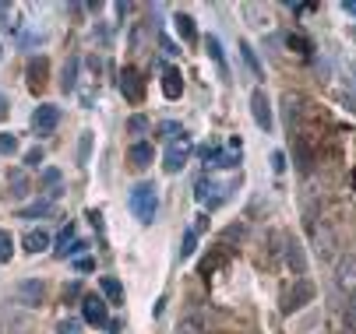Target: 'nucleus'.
I'll return each instance as SVG.
<instances>
[{
    "label": "nucleus",
    "mask_w": 356,
    "mask_h": 334,
    "mask_svg": "<svg viewBox=\"0 0 356 334\" xmlns=\"http://www.w3.org/2000/svg\"><path fill=\"white\" fill-rule=\"evenodd\" d=\"M286 260H289V267H296V275H304V250H300V243H296L293 236H286Z\"/></svg>",
    "instance_id": "nucleus-19"
},
{
    "label": "nucleus",
    "mask_w": 356,
    "mask_h": 334,
    "mask_svg": "<svg viewBox=\"0 0 356 334\" xmlns=\"http://www.w3.org/2000/svg\"><path fill=\"white\" fill-rule=\"evenodd\" d=\"M85 250H88V243H85V239H71V243H67V247H64L61 254H56V257L67 260V257H78V254H85Z\"/></svg>",
    "instance_id": "nucleus-26"
},
{
    "label": "nucleus",
    "mask_w": 356,
    "mask_h": 334,
    "mask_svg": "<svg viewBox=\"0 0 356 334\" xmlns=\"http://www.w3.org/2000/svg\"><path fill=\"white\" fill-rule=\"evenodd\" d=\"M109 302L103 299V296H96V292H88V296H81V317H85V324H96V327H106L109 324Z\"/></svg>",
    "instance_id": "nucleus-4"
},
{
    "label": "nucleus",
    "mask_w": 356,
    "mask_h": 334,
    "mask_svg": "<svg viewBox=\"0 0 356 334\" xmlns=\"http://www.w3.org/2000/svg\"><path fill=\"white\" fill-rule=\"evenodd\" d=\"M25 78H28V92L39 96L46 88V78H50V60L46 56H32V60H28V67H25Z\"/></svg>",
    "instance_id": "nucleus-8"
},
{
    "label": "nucleus",
    "mask_w": 356,
    "mask_h": 334,
    "mask_svg": "<svg viewBox=\"0 0 356 334\" xmlns=\"http://www.w3.org/2000/svg\"><path fill=\"white\" fill-rule=\"evenodd\" d=\"M78 67H81V60H78V56H67V64H64V71H61V88H64L67 96L78 88Z\"/></svg>",
    "instance_id": "nucleus-16"
},
{
    "label": "nucleus",
    "mask_w": 356,
    "mask_h": 334,
    "mask_svg": "<svg viewBox=\"0 0 356 334\" xmlns=\"http://www.w3.org/2000/svg\"><path fill=\"white\" fill-rule=\"evenodd\" d=\"M194 197L205 204V208H209V211H216L229 194H226V187L219 183V179L216 176H205V179H198V190H194Z\"/></svg>",
    "instance_id": "nucleus-6"
},
{
    "label": "nucleus",
    "mask_w": 356,
    "mask_h": 334,
    "mask_svg": "<svg viewBox=\"0 0 356 334\" xmlns=\"http://www.w3.org/2000/svg\"><path fill=\"white\" fill-rule=\"evenodd\" d=\"M0 53H4V49H0Z\"/></svg>",
    "instance_id": "nucleus-43"
},
{
    "label": "nucleus",
    "mask_w": 356,
    "mask_h": 334,
    "mask_svg": "<svg viewBox=\"0 0 356 334\" xmlns=\"http://www.w3.org/2000/svg\"><path fill=\"white\" fill-rule=\"evenodd\" d=\"M85 219L92 222L96 229H103V211H96V208H92V211H85Z\"/></svg>",
    "instance_id": "nucleus-35"
},
{
    "label": "nucleus",
    "mask_w": 356,
    "mask_h": 334,
    "mask_svg": "<svg viewBox=\"0 0 356 334\" xmlns=\"http://www.w3.org/2000/svg\"><path fill=\"white\" fill-rule=\"evenodd\" d=\"M184 166H187V148L169 144V148H166V162H163V169H166V172H180Z\"/></svg>",
    "instance_id": "nucleus-13"
},
{
    "label": "nucleus",
    "mask_w": 356,
    "mask_h": 334,
    "mask_svg": "<svg viewBox=\"0 0 356 334\" xmlns=\"http://www.w3.org/2000/svg\"><path fill=\"white\" fill-rule=\"evenodd\" d=\"M127 159H131L134 169H148V166H152V159H156V148L148 144V141H134L127 148Z\"/></svg>",
    "instance_id": "nucleus-10"
},
{
    "label": "nucleus",
    "mask_w": 356,
    "mask_h": 334,
    "mask_svg": "<svg viewBox=\"0 0 356 334\" xmlns=\"http://www.w3.org/2000/svg\"><path fill=\"white\" fill-rule=\"evenodd\" d=\"M8 11H11V8H8V4H0V18H4V14H8Z\"/></svg>",
    "instance_id": "nucleus-42"
},
{
    "label": "nucleus",
    "mask_w": 356,
    "mask_h": 334,
    "mask_svg": "<svg viewBox=\"0 0 356 334\" xmlns=\"http://www.w3.org/2000/svg\"><path fill=\"white\" fill-rule=\"evenodd\" d=\"M50 211H53V201L46 197V201H36V204L21 208V211H18V219H28V222H32V219H43V215H50Z\"/></svg>",
    "instance_id": "nucleus-20"
},
{
    "label": "nucleus",
    "mask_w": 356,
    "mask_h": 334,
    "mask_svg": "<svg viewBox=\"0 0 356 334\" xmlns=\"http://www.w3.org/2000/svg\"><path fill=\"white\" fill-rule=\"evenodd\" d=\"M194 250H198V232H194V229H187V232H184V247H180V257H191Z\"/></svg>",
    "instance_id": "nucleus-28"
},
{
    "label": "nucleus",
    "mask_w": 356,
    "mask_h": 334,
    "mask_svg": "<svg viewBox=\"0 0 356 334\" xmlns=\"http://www.w3.org/2000/svg\"><path fill=\"white\" fill-rule=\"evenodd\" d=\"M11 257H14V239L8 229H0V264H8Z\"/></svg>",
    "instance_id": "nucleus-24"
},
{
    "label": "nucleus",
    "mask_w": 356,
    "mask_h": 334,
    "mask_svg": "<svg viewBox=\"0 0 356 334\" xmlns=\"http://www.w3.org/2000/svg\"><path fill=\"white\" fill-rule=\"evenodd\" d=\"M74 267H78V271H92V267H96V260H92V257H78V260H74Z\"/></svg>",
    "instance_id": "nucleus-36"
},
{
    "label": "nucleus",
    "mask_w": 356,
    "mask_h": 334,
    "mask_svg": "<svg viewBox=\"0 0 356 334\" xmlns=\"http://www.w3.org/2000/svg\"><path fill=\"white\" fill-rule=\"evenodd\" d=\"M205 49H209V56L216 60V67L226 71V56H222V43H219V36H209V39H205Z\"/></svg>",
    "instance_id": "nucleus-22"
},
{
    "label": "nucleus",
    "mask_w": 356,
    "mask_h": 334,
    "mask_svg": "<svg viewBox=\"0 0 356 334\" xmlns=\"http://www.w3.org/2000/svg\"><path fill=\"white\" fill-rule=\"evenodd\" d=\"M173 28H176V36H180L184 43H198V28H194V18H191V14L180 11V14L173 18Z\"/></svg>",
    "instance_id": "nucleus-14"
},
{
    "label": "nucleus",
    "mask_w": 356,
    "mask_h": 334,
    "mask_svg": "<svg viewBox=\"0 0 356 334\" xmlns=\"http://www.w3.org/2000/svg\"><path fill=\"white\" fill-rule=\"evenodd\" d=\"M106 331H109V334H121V320H109V324H106Z\"/></svg>",
    "instance_id": "nucleus-40"
},
{
    "label": "nucleus",
    "mask_w": 356,
    "mask_h": 334,
    "mask_svg": "<svg viewBox=\"0 0 356 334\" xmlns=\"http://www.w3.org/2000/svg\"><path fill=\"white\" fill-rule=\"evenodd\" d=\"M8 113H11V102H8V96H4V92H0V120H4Z\"/></svg>",
    "instance_id": "nucleus-37"
},
{
    "label": "nucleus",
    "mask_w": 356,
    "mask_h": 334,
    "mask_svg": "<svg viewBox=\"0 0 356 334\" xmlns=\"http://www.w3.org/2000/svg\"><path fill=\"white\" fill-rule=\"evenodd\" d=\"M71 239H74V229H71V225H67V229H64V232H61V236H56V247H53V254H61V250H64V247H67V243H71Z\"/></svg>",
    "instance_id": "nucleus-31"
},
{
    "label": "nucleus",
    "mask_w": 356,
    "mask_h": 334,
    "mask_svg": "<svg viewBox=\"0 0 356 334\" xmlns=\"http://www.w3.org/2000/svg\"><path fill=\"white\" fill-rule=\"evenodd\" d=\"M28 190V176H25V169H8V194L11 197H25Z\"/></svg>",
    "instance_id": "nucleus-17"
},
{
    "label": "nucleus",
    "mask_w": 356,
    "mask_h": 334,
    "mask_svg": "<svg viewBox=\"0 0 356 334\" xmlns=\"http://www.w3.org/2000/svg\"><path fill=\"white\" fill-rule=\"evenodd\" d=\"M61 106H53V102H43V106H36V113H32V131L39 134V137H50L56 127H61Z\"/></svg>",
    "instance_id": "nucleus-3"
},
{
    "label": "nucleus",
    "mask_w": 356,
    "mask_h": 334,
    "mask_svg": "<svg viewBox=\"0 0 356 334\" xmlns=\"http://www.w3.org/2000/svg\"><path fill=\"white\" fill-rule=\"evenodd\" d=\"M88 155H92V131H81V141H78V166H88Z\"/></svg>",
    "instance_id": "nucleus-23"
},
{
    "label": "nucleus",
    "mask_w": 356,
    "mask_h": 334,
    "mask_svg": "<svg viewBox=\"0 0 356 334\" xmlns=\"http://www.w3.org/2000/svg\"><path fill=\"white\" fill-rule=\"evenodd\" d=\"M43 296H46V285H43L39 278H25V282H18V302H21V307H39Z\"/></svg>",
    "instance_id": "nucleus-9"
},
{
    "label": "nucleus",
    "mask_w": 356,
    "mask_h": 334,
    "mask_svg": "<svg viewBox=\"0 0 356 334\" xmlns=\"http://www.w3.org/2000/svg\"><path fill=\"white\" fill-rule=\"evenodd\" d=\"M50 250V232L46 229H32L25 236V254H43Z\"/></svg>",
    "instance_id": "nucleus-18"
},
{
    "label": "nucleus",
    "mask_w": 356,
    "mask_h": 334,
    "mask_svg": "<svg viewBox=\"0 0 356 334\" xmlns=\"http://www.w3.org/2000/svg\"><path fill=\"white\" fill-rule=\"evenodd\" d=\"M127 204H131L134 219H138L141 225H152V222H156V211H159V187L152 183V179H141V183L131 187Z\"/></svg>",
    "instance_id": "nucleus-1"
},
{
    "label": "nucleus",
    "mask_w": 356,
    "mask_h": 334,
    "mask_svg": "<svg viewBox=\"0 0 356 334\" xmlns=\"http://www.w3.org/2000/svg\"><path fill=\"white\" fill-rule=\"evenodd\" d=\"M272 169H275V172H286V155H282V151H272Z\"/></svg>",
    "instance_id": "nucleus-33"
},
{
    "label": "nucleus",
    "mask_w": 356,
    "mask_h": 334,
    "mask_svg": "<svg viewBox=\"0 0 356 334\" xmlns=\"http://www.w3.org/2000/svg\"><path fill=\"white\" fill-rule=\"evenodd\" d=\"M127 131H131V134H141V131H148V120H145L141 113H134V116L127 120Z\"/></svg>",
    "instance_id": "nucleus-30"
},
{
    "label": "nucleus",
    "mask_w": 356,
    "mask_h": 334,
    "mask_svg": "<svg viewBox=\"0 0 356 334\" xmlns=\"http://www.w3.org/2000/svg\"><path fill=\"white\" fill-rule=\"evenodd\" d=\"M39 187L50 190V201H53L56 194H61V190H56V187H61V169H56V166H43L39 169Z\"/></svg>",
    "instance_id": "nucleus-15"
},
{
    "label": "nucleus",
    "mask_w": 356,
    "mask_h": 334,
    "mask_svg": "<svg viewBox=\"0 0 356 334\" xmlns=\"http://www.w3.org/2000/svg\"><path fill=\"white\" fill-rule=\"evenodd\" d=\"M314 282H307V278H296L293 282V289L282 296V313H296V310H304L307 302L314 299Z\"/></svg>",
    "instance_id": "nucleus-2"
},
{
    "label": "nucleus",
    "mask_w": 356,
    "mask_h": 334,
    "mask_svg": "<svg viewBox=\"0 0 356 334\" xmlns=\"http://www.w3.org/2000/svg\"><path fill=\"white\" fill-rule=\"evenodd\" d=\"M240 53H244V60H247V67L254 71V78H264V67L258 64V56H254V49H251V43H240Z\"/></svg>",
    "instance_id": "nucleus-25"
},
{
    "label": "nucleus",
    "mask_w": 356,
    "mask_h": 334,
    "mask_svg": "<svg viewBox=\"0 0 356 334\" xmlns=\"http://www.w3.org/2000/svg\"><path fill=\"white\" fill-rule=\"evenodd\" d=\"M180 334H201V331H198V320H187V324L180 327Z\"/></svg>",
    "instance_id": "nucleus-38"
},
{
    "label": "nucleus",
    "mask_w": 356,
    "mask_h": 334,
    "mask_svg": "<svg viewBox=\"0 0 356 334\" xmlns=\"http://www.w3.org/2000/svg\"><path fill=\"white\" fill-rule=\"evenodd\" d=\"M43 162H46L43 148H28V151H25V166H28V169H43Z\"/></svg>",
    "instance_id": "nucleus-27"
},
{
    "label": "nucleus",
    "mask_w": 356,
    "mask_h": 334,
    "mask_svg": "<svg viewBox=\"0 0 356 334\" xmlns=\"http://www.w3.org/2000/svg\"><path fill=\"white\" fill-rule=\"evenodd\" d=\"M163 96L166 99H180L184 96V74L176 67H166L163 71Z\"/></svg>",
    "instance_id": "nucleus-11"
},
{
    "label": "nucleus",
    "mask_w": 356,
    "mask_h": 334,
    "mask_svg": "<svg viewBox=\"0 0 356 334\" xmlns=\"http://www.w3.org/2000/svg\"><path fill=\"white\" fill-rule=\"evenodd\" d=\"M121 92H124V99H127L131 106H141V102H145V78H141L138 67H124V74H121Z\"/></svg>",
    "instance_id": "nucleus-7"
},
{
    "label": "nucleus",
    "mask_w": 356,
    "mask_h": 334,
    "mask_svg": "<svg viewBox=\"0 0 356 334\" xmlns=\"http://www.w3.org/2000/svg\"><path fill=\"white\" fill-rule=\"evenodd\" d=\"M56 334H78V324L74 320H61L56 324Z\"/></svg>",
    "instance_id": "nucleus-34"
},
{
    "label": "nucleus",
    "mask_w": 356,
    "mask_h": 334,
    "mask_svg": "<svg viewBox=\"0 0 356 334\" xmlns=\"http://www.w3.org/2000/svg\"><path fill=\"white\" fill-rule=\"evenodd\" d=\"M342 11H346V14H353V18H356V0H353V4H349V0H346V4H342Z\"/></svg>",
    "instance_id": "nucleus-41"
},
{
    "label": "nucleus",
    "mask_w": 356,
    "mask_h": 334,
    "mask_svg": "<svg viewBox=\"0 0 356 334\" xmlns=\"http://www.w3.org/2000/svg\"><path fill=\"white\" fill-rule=\"evenodd\" d=\"M18 151V137L14 134H0V155H14Z\"/></svg>",
    "instance_id": "nucleus-29"
},
{
    "label": "nucleus",
    "mask_w": 356,
    "mask_h": 334,
    "mask_svg": "<svg viewBox=\"0 0 356 334\" xmlns=\"http://www.w3.org/2000/svg\"><path fill=\"white\" fill-rule=\"evenodd\" d=\"M99 289H103V296H106V302H113V307H124V285L116 282V278H109V275H103L99 278Z\"/></svg>",
    "instance_id": "nucleus-12"
},
{
    "label": "nucleus",
    "mask_w": 356,
    "mask_h": 334,
    "mask_svg": "<svg viewBox=\"0 0 356 334\" xmlns=\"http://www.w3.org/2000/svg\"><path fill=\"white\" fill-rule=\"evenodd\" d=\"M251 113H254V124H258L264 134H272V131H275L272 102H269V96H264V88H254V92H251Z\"/></svg>",
    "instance_id": "nucleus-5"
},
{
    "label": "nucleus",
    "mask_w": 356,
    "mask_h": 334,
    "mask_svg": "<svg viewBox=\"0 0 356 334\" xmlns=\"http://www.w3.org/2000/svg\"><path fill=\"white\" fill-rule=\"evenodd\" d=\"M74 296H78V285H67V289H64V302H67V299H74Z\"/></svg>",
    "instance_id": "nucleus-39"
},
{
    "label": "nucleus",
    "mask_w": 356,
    "mask_h": 334,
    "mask_svg": "<svg viewBox=\"0 0 356 334\" xmlns=\"http://www.w3.org/2000/svg\"><path fill=\"white\" fill-rule=\"evenodd\" d=\"M159 131H163L166 137H176V134H180V137H184V127H180V124H173V120H166V124H163Z\"/></svg>",
    "instance_id": "nucleus-32"
},
{
    "label": "nucleus",
    "mask_w": 356,
    "mask_h": 334,
    "mask_svg": "<svg viewBox=\"0 0 356 334\" xmlns=\"http://www.w3.org/2000/svg\"><path fill=\"white\" fill-rule=\"evenodd\" d=\"M286 43H289V49H296L300 56H311V53H314L311 39H307V36H300V32H289V36H286Z\"/></svg>",
    "instance_id": "nucleus-21"
}]
</instances>
